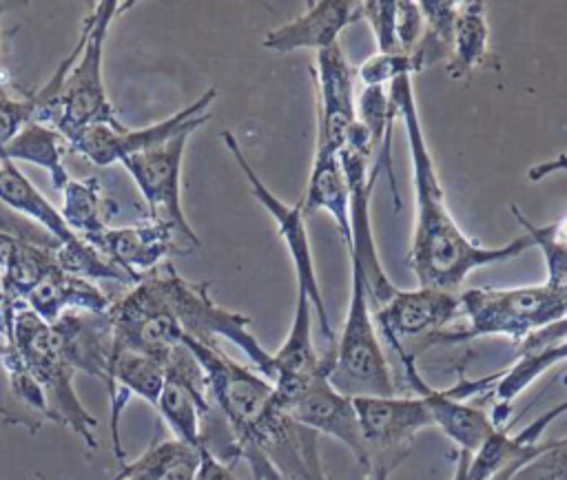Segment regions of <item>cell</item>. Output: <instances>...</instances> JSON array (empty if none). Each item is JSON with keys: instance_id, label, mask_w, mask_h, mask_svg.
<instances>
[{"instance_id": "obj_1", "label": "cell", "mask_w": 567, "mask_h": 480, "mask_svg": "<svg viewBox=\"0 0 567 480\" xmlns=\"http://www.w3.org/2000/svg\"><path fill=\"white\" fill-rule=\"evenodd\" d=\"M182 345L202 365L210 400L255 480H328L319 456V434L279 407L268 378L233 361L219 345L193 338H184Z\"/></svg>"}, {"instance_id": "obj_2", "label": "cell", "mask_w": 567, "mask_h": 480, "mask_svg": "<svg viewBox=\"0 0 567 480\" xmlns=\"http://www.w3.org/2000/svg\"><path fill=\"white\" fill-rule=\"evenodd\" d=\"M388 93L396 106V119L401 117L403 122L412 161L416 212L408 263L416 283L421 288L456 292L470 272L516 259L534 248L527 234L516 237L505 246H481L461 230L445 204V192L423 135L412 77H396L388 86Z\"/></svg>"}, {"instance_id": "obj_3", "label": "cell", "mask_w": 567, "mask_h": 480, "mask_svg": "<svg viewBox=\"0 0 567 480\" xmlns=\"http://www.w3.org/2000/svg\"><path fill=\"white\" fill-rule=\"evenodd\" d=\"M131 7V0L95 2L93 11L82 22L80 38L71 51V66L60 91L53 97H40L38 91H33V122L55 128L64 139H71L86 126L122 124L104 88L102 60L111 22L117 18L120 11H126Z\"/></svg>"}, {"instance_id": "obj_4", "label": "cell", "mask_w": 567, "mask_h": 480, "mask_svg": "<svg viewBox=\"0 0 567 480\" xmlns=\"http://www.w3.org/2000/svg\"><path fill=\"white\" fill-rule=\"evenodd\" d=\"M458 303L461 314L467 316V327L443 330L432 345L481 336H507L523 343L536 332L567 321V290L547 281L518 288H470L458 292Z\"/></svg>"}, {"instance_id": "obj_5", "label": "cell", "mask_w": 567, "mask_h": 480, "mask_svg": "<svg viewBox=\"0 0 567 480\" xmlns=\"http://www.w3.org/2000/svg\"><path fill=\"white\" fill-rule=\"evenodd\" d=\"M4 341L13 343L24 365L42 387L49 405V420L66 427L84 442L89 451H95L97 418L82 405L73 387L75 369L58 352L51 336V325L29 307H22L16 312L11 336Z\"/></svg>"}, {"instance_id": "obj_6", "label": "cell", "mask_w": 567, "mask_h": 480, "mask_svg": "<svg viewBox=\"0 0 567 480\" xmlns=\"http://www.w3.org/2000/svg\"><path fill=\"white\" fill-rule=\"evenodd\" d=\"M332 349L330 385L350 396H394L396 385L383 354L368 292L357 268H350V303L341 334Z\"/></svg>"}, {"instance_id": "obj_7", "label": "cell", "mask_w": 567, "mask_h": 480, "mask_svg": "<svg viewBox=\"0 0 567 480\" xmlns=\"http://www.w3.org/2000/svg\"><path fill=\"white\" fill-rule=\"evenodd\" d=\"M363 445L368 480H390L394 469L412 453L416 434L432 427L421 396H357L352 398Z\"/></svg>"}, {"instance_id": "obj_8", "label": "cell", "mask_w": 567, "mask_h": 480, "mask_svg": "<svg viewBox=\"0 0 567 480\" xmlns=\"http://www.w3.org/2000/svg\"><path fill=\"white\" fill-rule=\"evenodd\" d=\"M221 142L228 148V153L233 155V159L237 161L239 170L244 173L252 197L261 204V208L272 217L277 232L281 237V241L286 243V250L292 259L295 265V279H297V288H301L308 294V301L312 305V312L317 314L319 327L323 338L334 347L337 343V334L332 330V323L328 319V310L323 303V294L319 288V279H317V270H315V261H312V250H310V239H308V230H306V217L301 212L299 201L297 204H286L284 199H279L266 184L264 179L255 173L252 164L248 161L246 153L239 146V139L230 133V131H221Z\"/></svg>"}, {"instance_id": "obj_9", "label": "cell", "mask_w": 567, "mask_h": 480, "mask_svg": "<svg viewBox=\"0 0 567 480\" xmlns=\"http://www.w3.org/2000/svg\"><path fill=\"white\" fill-rule=\"evenodd\" d=\"M204 124H193L171 139L133 153L120 164L126 168L148 208V219L171 223L182 232H195L182 208V161L190 135Z\"/></svg>"}, {"instance_id": "obj_10", "label": "cell", "mask_w": 567, "mask_h": 480, "mask_svg": "<svg viewBox=\"0 0 567 480\" xmlns=\"http://www.w3.org/2000/svg\"><path fill=\"white\" fill-rule=\"evenodd\" d=\"M215 97H217V88L210 86L188 106L179 108L171 117H166L157 124H151L146 128H126L124 124L86 126L84 131H80L71 139H66L69 150L84 155L95 166L120 164L124 157H128L133 153L153 148V146L171 139L186 126L206 124L210 119L208 106L215 102Z\"/></svg>"}, {"instance_id": "obj_11", "label": "cell", "mask_w": 567, "mask_h": 480, "mask_svg": "<svg viewBox=\"0 0 567 480\" xmlns=\"http://www.w3.org/2000/svg\"><path fill=\"white\" fill-rule=\"evenodd\" d=\"M95 250H100L111 263L124 270L135 283L142 274L155 270L173 257H186L202 243L195 232H182L179 228L153 219H144L122 228H106L100 234L84 237Z\"/></svg>"}, {"instance_id": "obj_12", "label": "cell", "mask_w": 567, "mask_h": 480, "mask_svg": "<svg viewBox=\"0 0 567 480\" xmlns=\"http://www.w3.org/2000/svg\"><path fill=\"white\" fill-rule=\"evenodd\" d=\"M458 314V292L419 285L412 290L396 288L381 307L372 310V321L394 352L405 349L412 341H421V352L423 347H430L434 336Z\"/></svg>"}, {"instance_id": "obj_13", "label": "cell", "mask_w": 567, "mask_h": 480, "mask_svg": "<svg viewBox=\"0 0 567 480\" xmlns=\"http://www.w3.org/2000/svg\"><path fill=\"white\" fill-rule=\"evenodd\" d=\"M215 405L202 365L186 345H179L166 361V378L155 411L173 431V438L202 447V427Z\"/></svg>"}, {"instance_id": "obj_14", "label": "cell", "mask_w": 567, "mask_h": 480, "mask_svg": "<svg viewBox=\"0 0 567 480\" xmlns=\"http://www.w3.org/2000/svg\"><path fill=\"white\" fill-rule=\"evenodd\" d=\"M312 75L317 80L315 153L339 155L350 128L357 124L354 71L339 42L315 53Z\"/></svg>"}, {"instance_id": "obj_15", "label": "cell", "mask_w": 567, "mask_h": 480, "mask_svg": "<svg viewBox=\"0 0 567 480\" xmlns=\"http://www.w3.org/2000/svg\"><path fill=\"white\" fill-rule=\"evenodd\" d=\"M299 425L337 438L357 458L361 471L365 467V445L359 416L350 396L337 392L328 374H317L303 383L284 405H279Z\"/></svg>"}, {"instance_id": "obj_16", "label": "cell", "mask_w": 567, "mask_h": 480, "mask_svg": "<svg viewBox=\"0 0 567 480\" xmlns=\"http://www.w3.org/2000/svg\"><path fill=\"white\" fill-rule=\"evenodd\" d=\"M399 363L416 396H421L427 405L432 425L439 427L458 447V451L472 456L501 427L481 407L456 400L445 389H434L432 385H427L416 369V358H412L410 354H401Z\"/></svg>"}, {"instance_id": "obj_17", "label": "cell", "mask_w": 567, "mask_h": 480, "mask_svg": "<svg viewBox=\"0 0 567 480\" xmlns=\"http://www.w3.org/2000/svg\"><path fill=\"white\" fill-rule=\"evenodd\" d=\"M51 336L62 358L78 372L109 383L113 358V325L106 312L69 310L53 325Z\"/></svg>"}, {"instance_id": "obj_18", "label": "cell", "mask_w": 567, "mask_h": 480, "mask_svg": "<svg viewBox=\"0 0 567 480\" xmlns=\"http://www.w3.org/2000/svg\"><path fill=\"white\" fill-rule=\"evenodd\" d=\"M359 4L354 0H315L308 2L303 13L297 18L270 29L261 46L272 53H292V51H323L339 42V33L361 20Z\"/></svg>"}, {"instance_id": "obj_19", "label": "cell", "mask_w": 567, "mask_h": 480, "mask_svg": "<svg viewBox=\"0 0 567 480\" xmlns=\"http://www.w3.org/2000/svg\"><path fill=\"white\" fill-rule=\"evenodd\" d=\"M312 305L308 294L297 288V303L288 336L272 354V387L284 394L290 392L317 374H328L332 367V349L319 354L312 345Z\"/></svg>"}, {"instance_id": "obj_20", "label": "cell", "mask_w": 567, "mask_h": 480, "mask_svg": "<svg viewBox=\"0 0 567 480\" xmlns=\"http://www.w3.org/2000/svg\"><path fill=\"white\" fill-rule=\"evenodd\" d=\"M55 250L49 246L22 241L0 232V290L2 301L13 307H24L29 292L58 268Z\"/></svg>"}, {"instance_id": "obj_21", "label": "cell", "mask_w": 567, "mask_h": 480, "mask_svg": "<svg viewBox=\"0 0 567 480\" xmlns=\"http://www.w3.org/2000/svg\"><path fill=\"white\" fill-rule=\"evenodd\" d=\"M111 303L113 301L93 281L66 274L58 265L29 292L24 307L53 325L69 310L106 312Z\"/></svg>"}, {"instance_id": "obj_22", "label": "cell", "mask_w": 567, "mask_h": 480, "mask_svg": "<svg viewBox=\"0 0 567 480\" xmlns=\"http://www.w3.org/2000/svg\"><path fill=\"white\" fill-rule=\"evenodd\" d=\"M299 206L306 219L319 210H326L332 217L346 248L350 246V190L339 155L315 153Z\"/></svg>"}, {"instance_id": "obj_23", "label": "cell", "mask_w": 567, "mask_h": 480, "mask_svg": "<svg viewBox=\"0 0 567 480\" xmlns=\"http://www.w3.org/2000/svg\"><path fill=\"white\" fill-rule=\"evenodd\" d=\"M0 204L11 212L38 223L60 243L78 239L60 217V210L20 173L13 161L0 159Z\"/></svg>"}, {"instance_id": "obj_24", "label": "cell", "mask_w": 567, "mask_h": 480, "mask_svg": "<svg viewBox=\"0 0 567 480\" xmlns=\"http://www.w3.org/2000/svg\"><path fill=\"white\" fill-rule=\"evenodd\" d=\"M202 447H190L177 438H155L148 449L113 476L115 480H195Z\"/></svg>"}, {"instance_id": "obj_25", "label": "cell", "mask_w": 567, "mask_h": 480, "mask_svg": "<svg viewBox=\"0 0 567 480\" xmlns=\"http://www.w3.org/2000/svg\"><path fill=\"white\" fill-rule=\"evenodd\" d=\"M62 197L60 217L80 239L104 232L117 212V204L104 192L97 177L69 179Z\"/></svg>"}, {"instance_id": "obj_26", "label": "cell", "mask_w": 567, "mask_h": 480, "mask_svg": "<svg viewBox=\"0 0 567 480\" xmlns=\"http://www.w3.org/2000/svg\"><path fill=\"white\" fill-rule=\"evenodd\" d=\"M69 144L66 139L51 126L40 122H29L4 148L2 159L7 161H29L44 168L51 175V184L55 190H64L69 184V173L64 166V153Z\"/></svg>"}, {"instance_id": "obj_27", "label": "cell", "mask_w": 567, "mask_h": 480, "mask_svg": "<svg viewBox=\"0 0 567 480\" xmlns=\"http://www.w3.org/2000/svg\"><path fill=\"white\" fill-rule=\"evenodd\" d=\"M487 42H489V27H487L485 2L458 0L447 75L454 80L470 75L485 60Z\"/></svg>"}, {"instance_id": "obj_28", "label": "cell", "mask_w": 567, "mask_h": 480, "mask_svg": "<svg viewBox=\"0 0 567 480\" xmlns=\"http://www.w3.org/2000/svg\"><path fill=\"white\" fill-rule=\"evenodd\" d=\"M0 363L7 372L11 405L16 407V416L9 422L24 425L31 434H35L42 427V422L49 420L47 396L11 341H2Z\"/></svg>"}, {"instance_id": "obj_29", "label": "cell", "mask_w": 567, "mask_h": 480, "mask_svg": "<svg viewBox=\"0 0 567 480\" xmlns=\"http://www.w3.org/2000/svg\"><path fill=\"white\" fill-rule=\"evenodd\" d=\"M567 361V338L551 343L547 347L536 349H520L516 363L509 369L498 372V380L494 383V396L498 400L496 416L492 418L496 425H501L509 411L512 400L527 389L545 369H549L556 363Z\"/></svg>"}, {"instance_id": "obj_30", "label": "cell", "mask_w": 567, "mask_h": 480, "mask_svg": "<svg viewBox=\"0 0 567 480\" xmlns=\"http://www.w3.org/2000/svg\"><path fill=\"white\" fill-rule=\"evenodd\" d=\"M419 9L423 15V31L410 51L416 73L439 62H450L458 0H419Z\"/></svg>"}, {"instance_id": "obj_31", "label": "cell", "mask_w": 567, "mask_h": 480, "mask_svg": "<svg viewBox=\"0 0 567 480\" xmlns=\"http://www.w3.org/2000/svg\"><path fill=\"white\" fill-rule=\"evenodd\" d=\"M547 447H549V442L525 445L516 436H509L503 427H498L481 445V449L470 456L467 476H470V480H492L498 471H503L512 465H529Z\"/></svg>"}, {"instance_id": "obj_32", "label": "cell", "mask_w": 567, "mask_h": 480, "mask_svg": "<svg viewBox=\"0 0 567 480\" xmlns=\"http://www.w3.org/2000/svg\"><path fill=\"white\" fill-rule=\"evenodd\" d=\"M55 261L60 265V270H64L66 274L93 281V279H113L120 281L124 285H135V281L120 270L115 263H111L100 250H95L91 243H86L84 239H73L69 243H60V248L55 250Z\"/></svg>"}, {"instance_id": "obj_33", "label": "cell", "mask_w": 567, "mask_h": 480, "mask_svg": "<svg viewBox=\"0 0 567 480\" xmlns=\"http://www.w3.org/2000/svg\"><path fill=\"white\" fill-rule=\"evenodd\" d=\"M361 20L372 29L377 53H401L396 40V18L399 2L396 0H365L359 4Z\"/></svg>"}, {"instance_id": "obj_34", "label": "cell", "mask_w": 567, "mask_h": 480, "mask_svg": "<svg viewBox=\"0 0 567 480\" xmlns=\"http://www.w3.org/2000/svg\"><path fill=\"white\" fill-rule=\"evenodd\" d=\"M416 73L410 53H374L357 66L354 77L361 86H390L396 77Z\"/></svg>"}, {"instance_id": "obj_35", "label": "cell", "mask_w": 567, "mask_h": 480, "mask_svg": "<svg viewBox=\"0 0 567 480\" xmlns=\"http://www.w3.org/2000/svg\"><path fill=\"white\" fill-rule=\"evenodd\" d=\"M35 115V97L33 93L22 97L0 95V159L4 155L7 144L29 124Z\"/></svg>"}, {"instance_id": "obj_36", "label": "cell", "mask_w": 567, "mask_h": 480, "mask_svg": "<svg viewBox=\"0 0 567 480\" xmlns=\"http://www.w3.org/2000/svg\"><path fill=\"white\" fill-rule=\"evenodd\" d=\"M516 478L520 480H567V438L549 440V447L525 465Z\"/></svg>"}, {"instance_id": "obj_37", "label": "cell", "mask_w": 567, "mask_h": 480, "mask_svg": "<svg viewBox=\"0 0 567 480\" xmlns=\"http://www.w3.org/2000/svg\"><path fill=\"white\" fill-rule=\"evenodd\" d=\"M0 232H7V234L18 237L22 241H31V243L49 246V248H60V241L55 237H51L44 228H40L38 223L11 212L2 204H0Z\"/></svg>"}, {"instance_id": "obj_38", "label": "cell", "mask_w": 567, "mask_h": 480, "mask_svg": "<svg viewBox=\"0 0 567 480\" xmlns=\"http://www.w3.org/2000/svg\"><path fill=\"white\" fill-rule=\"evenodd\" d=\"M195 480H237V478L233 476L230 465L221 462L208 449L202 447V460H199V469L195 473Z\"/></svg>"}, {"instance_id": "obj_39", "label": "cell", "mask_w": 567, "mask_h": 480, "mask_svg": "<svg viewBox=\"0 0 567 480\" xmlns=\"http://www.w3.org/2000/svg\"><path fill=\"white\" fill-rule=\"evenodd\" d=\"M24 2H0V18L9 11V9H18V7H22Z\"/></svg>"}, {"instance_id": "obj_40", "label": "cell", "mask_w": 567, "mask_h": 480, "mask_svg": "<svg viewBox=\"0 0 567 480\" xmlns=\"http://www.w3.org/2000/svg\"><path fill=\"white\" fill-rule=\"evenodd\" d=\"M565 411H567V400H563V403H558V405L554 407V414H556V416H563Z\"/></svg>"}, {"instance_id": "obj_41", "label": "cell", "mask_w": 567, "mask_h": 480, "mask_svg": "<svg viewBox=\"0 0 567 480\" xmlns=\"http://www.w3.org/2000/svg\"><path fill=\"white\" fill-rule=\"evenodd\" d=\"M38 478H40V480H47V478H44V476H40V473H38ZM111 480H115V478H111Z\"/></svg>"}, {"instance_id": "obj_42", "label": "cell", "mask_w": 567, "mask_h": 480, "mask_svg": "<svg viewBox=\"0 0 567 480\" xmlns=\"http://www.w3.org/2000/svg\"><path fill=\"white\" fill-rule=\"evenodd\" d=\"M0 303H2V290H0Z\"/></svg>"}]
</instances>
